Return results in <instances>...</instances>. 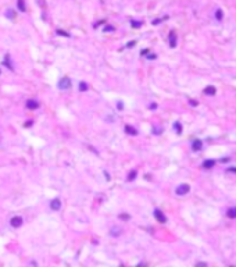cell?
I'll return each mask as SVG.
<instances>
[{
	"mask_svg": "<svg viewBox=\"0 0 236 267\" xmlns=\"http://www.w3.org/2000/svg\"><path fill=\"white\" fill-rule=\"evenodd\" d=\"M110 234H111L112 237H120L121 234H122V230H121V227H117V225H114V227L110 230Z\"/></svg>",
	"mask_w": 236,
	"mask_h": 267,
	"instance_id": "ba28073f",
	"label": "cell"
},
{
	"mask_svg": "<svg viewBox=\"0 0 236 267\" xmlns=\"http://www.w3.org/2000/svg\"><path fill=\"white\" fill-rule=\"evenodd\" d=\"M169 45H171V48H175L176 46V35L174 32L169 34Z\"/></svg>",
	"mask_w": 236,
	"mask_h": 267,
	"instance_id": "9c48e42d",
	"label": "cell"
},
{
	"mask_svg": "<svg viewBox=\"0 0 236 267\" xmlns=\"http://www.w3.org/2000/svg\"><path fill=\"white\" fill-rule=\"evenodd\" d=\"M202 147H203V142L200 141V139H196V141H193V143H192V149H193L194 152L202 150Z\"/></svg>",
	"mask_w": 236,
	"mask_h": 267,
	"instance_id": "8992f818",
	"label": "cell"
},
{
	"mask_svg": "<svg viewBox=\"0 0 236 267\" xmlns=\"http://www.w3.org/2000/svg\"><path fill=\"white\" fill-rule=\"evenodd\" d=\"M154 217L157 218L158 223H163V224L164 223H167V217H165V214H164L161 210H158V209H156L154 210Z\"/></svg>",
	"mask_w": 236,
	"mask_h": 267,
	"instance_id": "3957f363",
	"label": "cell"
},
{
	"mask_svg": "<svg viewBox=\"0 0 236 267\" xmlns=\"http://www.w3.org/2000/svg\"><path fill=\"white\" fill-rule=\"evenodd\" d=\"M6 15H7L9 18H14V17H15V13H14L13 10H7V13H6Z\"/></svg>",
	"mask_w": 236,
	"mask_h": 267,
	"instance_id": "e0dca14e",
	"label": "cell"
},
{
	"mask_svg": "<svg viewBox=\"0 0 236 267\" xmlns=\"http://www.w3.org/2000/svg\"><path fill=\"white\" fill-rule=\"evenodd\" d=\"M125 131H126V134H129V135H137V131L133 127H131V125H125Z\"/></svg>",
	"mask_w": 236,
	"mask_h": 267,
	"instance_id": "30bf717a",
	"label": "cell"
},
{
	"mask_svg": "<svg viewBox=\"0 0 236 267\" xmlns=\"http://www.w3.org/2000/svg\"><path fill=\"white\" fill-rule=\"evenodd\" d=\"M150 60H153V59H156V54H150V56H147Z\"/></svg>",
	"mask_w": 236,
	"mask_h": 267,
	"instance_id": "cb8c5ba5",
	"label": "cell"
},
{
	"mask_svg": "<svg viewBox=\"0 0 236 267\" xmlns=\"http://www.w3.org/2000/svg\"><path fill=\"white\" fill-rule=\"evenodd\" d=\"M120 218L121 220H129L131 217H129V214H120Z\"/></svg>",
	"mask_w": 236,
	"mask_h": 267,
	"instance_id": "7402d4cb",
	"label": "cell"
},
{
	"mask_svg": "<svg viewBox=\"0 0 236 267\" xmlns=\"http://www.w3.org/2000/svg\"><path fill=\"white\" fill-rule=\"evenodd\" d=\"M196 266H207V263H197Z\"/></svg>",
	"mask_w": 236,
	"mask_h": 267,
	"instance_id": "484cf974",
	"label": "cell"
},
{
	"mask_svg": "<svg viewBox=\"0 0 236 267\" xmlns=\"http://www.w3.org/2000/svg\"><path fill=\"white\" fill-rule=\"evenodd\" d=\"M111 31H114V26H111V25H107L104 28V32H111Z\"/></svg>",
	"mask_w": 236,
	"mask_h": 267,
	"instance_id": "44dd1931",
	"label": "cell"
},
{
	"mask_svg": "<svg viewBox=\"0 0 236 267\" xmlns=\"http://www.w3.org/2000/svg\"><path fill=\"white\" fill-rule=\"evenodd\" d=\"M215 17L218 18V20H222V10H217V13H215Z\"/></svg>",
	"mask_w": 236,
	"mask_h": 267,
	"instance_id": "ffe728a7",
	"label": "cell"
},
{
	"mask_svg": "<svg viewBox=\"0 0 236 267\" xmlns=\"http://www.w3.org/2000/svg\"><path fill=\"white\" fill-rule=\"evenodd\" d=\"M228 217L229 218H236V207H232L228 210Z\"/></svg>",
	"mask_w": 236,
	"mask_h": 267,
	"instance_id": "5bb4252c",
	"label": "cell"
},
{
	"mask_svg": "<svg viewBox=\"0 0 236 267\" xmlns=\"http://www.w3.org/2000/svg\"><path fill=\"white\" fill-rule=\"evenodd\" d=\"M22 223H24V220H22V217H20V216H15V217H13V218L10 220V224H11V227H14V228L21 227Z\"/></svg>",
	"mask_w": 236,
	"mask_h": 267,
	"instance_id": "7a4b0ae2",
	"label": "cell"
},
{
	"mask_svg": "<svg viewBox=\"0 0 236 267\" xmlns=\"http://www.w3.org/2000/svg\"><path fill=\"white\" fill-rule=\"evenodd\" d=\"M58 88H60L61 91H68L69 88H71V79L67 77L61 78L60 81H58Z\"/></svg>",
	"mask_w": 236,
	"mask_h": 267,
	"instance_id": "6da1fadb",
	"label": "cell"
},
{
	"mask_svg": "<svg viewBox=\"0 0 236 267\" xmlns=\"http://www.w3.org/2000/svg\"><path fill=\"white\" fill-rule=\"evenodd\" d=\"M204 93L206 95H215V88L214 86H207L204 89Z\"/></svg>",
	"mask_w": 236,
	"mask_h": 267,
	"instance_id": "7c38bea8",
	"label": "cell"
},
{
	"mask_svg": "<svg viewBox=\"0 0 236 267\" xmlns=\"http://www.w3.org/2000/svg\"><path fill=\"white\" fill-rule=\"evenodd\" d=\"M190 104H192V106H197V102H193V100H190Z\"/></svg>",
	"mask_w": 236,
	"mask_h": 267,
	"instance_id": "d4e9b609",
	"label": "cell"
},
{
	"mask_svg": "<svg viewBox=\"0 0 236 267\" xmlns=\"http://www.w3.org/2000/svg\"><path fill=\"white\" fill-rule=\"evenodd\" d=\"M228 171H235L236 172V168H228Z\"/></svg>",
	"mask_w": 236,
	"mask_h": 267,
	"instance_id": "83f0119b",
	"label": "cell"
},
{
	"mask_svg": "<svg viewBox=\"0 0 236 267\" xmlns=\"http://www.w3.org/2000/svg\"><path fill=\"white\" fill-rule=\"evenodd\" d=\"M57 34L63 35V36H69V34H67V32H64V31H57Z\"/></svg>",
	"mask_w": 236,
	"mask_h": 267,
	"instance_id": "603a6c76",
	"label": "cell"
},
{
	"mask_svg": "<svg viewBox=\"0 0 236 267\" xmlns=\"http://www.w3.org/2000/svg\"><path fill=\"white\" fill-rule=\"evenodd\" d=\"M131 25H132L133 28H140V26H142V22H140V21H132V24H131Z\"/></svg>",
	"mask_w": 236,
	"mask_h": 267,
	"instance_id": "d6986e66",
	"label": "cell"
},
{
	"mask_svg": "<svg viewBox=\"0 0 236 267\" xmlns=\"http://www.w3.org/2000/svg\"><path fill=\"white\" fill-rule=\"evenodd\" d=\"M133 45H135V42H129L128 43V48H131V46H133Z\"/></svg>",
	"mask_w": 236,
	"mask_h": 267,
	"instance_id": "4316f807",
	"label": "cell"
},
{
	"mask_svg": "<svg viewBox=\"0 0 236 267\" xmlns=\"http://www.w3.org/2000/svg\"><path fill=\"white\" fill-rule=\"evenodd\" d=\"M78 88H79V91H81V92H86V91H88V84L82 81V82H79Z\"/></svg>",
	"mask_w": 236,
	"mask_h": 267,
	"instance_id": "9a60e30c",
	"label": "cell"
},
{
	"mask_svg": "<svg viewBox=\"0 0 236 267\" xmlns=\"http://www.w3.org/2000/svg\"><path fill=\"white\" fill-rule=\"evenodd\" d=\"M189 189H190V186L188 185V184H182V185H179L178 188H176V195H186L189 192Z\"/></svg>",
	"mask_w": 236,
	"mask_h": 267,
	"instance_id": "277c9868",
	"label": "cell"
},
{
	"mask_svg": "<svg viewBox=\"0 0 236 267\" xmlns=\"http://www.w3.org/2000/svg\"><path fill=\"white\" fill-rule=\"evenodd\" d=\"M214 164H215V160H206V161L203 163V167L204 168H211Z\"/></svg>",
	"mask_w": 236,
	"mask_h": 267,
	"instance_id": "8fae6325",
	"label": "cell"
},
{
	"mask_svg": "<svg viewBox=\"0 0 236 267\" xmlns=\"http://www.w3.org/2000/svg\"><path fill=\"white\" fill-rule=\"evenodd\" d=\"M17 3H18L20 11H25V3H24V0H17Z\"/></svg>",
	"mask_w": 236,
	"mask_h": 267,
	"instance_id": "2e32d148",
	"label": "cell"
},
{
	"mask_svg": "<svg viewBox=\"0 0 236 267\" xmlns=\"http://www.w3.org/2000/svg\"><path fill=\"white\" fill-rule=\"evenodd\" d=\"M26 107L31 109V110H35V109L39 107V103L34 99H29V100H26Z\"/></svg>",
	"mask_w": 236,
	"mask_h": 267,
	"instance_id": "52a82bcc",
	"label": "cell"
},
{
	"mask_svg": "<svg viewBox=\"0 0 236 267\" xmlns=\"http://www.w3.org/2000/svg\"><path fill=\"white\" fill-rule=\"evenodd\" d=\"M174 127H175V129H176V132H178V134L182 132V127H180L179 122H175V124H174Z\"/></svg>",
	"mask_w": 236,
	"mask_h": 267,
	"instance_id": "ac0fdd59",
	"label": "cell"
},
{
	"mask_svg": "<svg viewBox=\"0 0 236 267\" xmlns=\"http://www.w3.org/2000/svg\"><path fill=\"white\" fill-rule=\"evenodd\" d=\"M50 209L52 210H54V211H57V210H60L61 209V200L60 199H53L52 202H50Z\"/></svg>",
	"mask_w": 236,
	"mask_h": 267,
	"instance_id": "5b68a950",
	"label": "cell"
},
{
	"mask_svg": "<svg viewBox=\"0 0 236 267\" xmlns=\"http://www.w3.org/2000/svg\"><path fill=\"white\" fill-rule=\"evenodd\" d=\"M136 175H137L136 170H131V171H129V174H128V181H133V180L136 178Z\"/></svg>",
	"mask_w": 236,
	"mask_h": 267,
	"instance_id": "4fadbf2b",
	"label": "cell"
}]
</instances>
